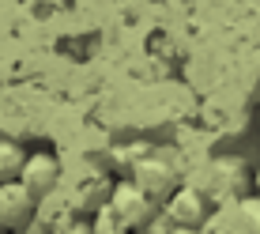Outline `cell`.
Instances as JSON below:
<instances>
[{"mask_svg": "<svg viewBox=\"0 0 260 234\" xmlns=\"http://www.w3.org/2000/svg\"><path fill=\"white\" fill-rule=\"evenodd\" d=\"M106 204H110L113 212L121 215L124 223H128V230H143L151 223V215L158 212V204L151 200L143 189L132 182V178H124V182H117L110 189V196H106Z\"/></svg>", "mask_w": 260, "mask_h": 234, "instance_id": "obj_1", "label": "cell"}, {"mask_svg": "<svg viewBox=\"0 0 260 234\" xmlns=\"http://www.w3.org/2000/svg\"><path fill=\"white\" fill-rule=\"evenodd\" d=\"M208 234H260V200H222L204 223Z\"/></svg>", "mask_w": 260, "mask_h": 234, "instance_id": "obj_2", "label": "cell"}, {"mask_svg": "<svg viewBox=\"0 0 260 234\" xmlns=\"http://www.w3.org/2000/svg\"><path fill=\"white\" fill-rule=\"evenodd\" d=\"M34 208H38V196H34L19 178L0 182V227H4V230L19 234L26 223L34 219Z\"/></svg>", "mask_w": 260, "mask_h": 234, "instance_id": "obj_3", "label": "cell"}, {"mask_svg": "<svg viewBox=\"0 0 260 234\" xmlns=\"http://www.w3.org/2000/svg\"><path fill=\"white\" fill-rule=\"evenodd\" d=\"M158 208H162V215L174 223V227H204L208 215H211L208 196H204L200 189H192V185H177Z\"/></svg>", "mask_w": 260, "mask_h": 234, "instance_id": "obj_4", "label": "cell"}, {"mask_svg": "<svg viewBox=\"0 0 260 234\" xmlns=\"http://www.w3.org/2000/svg\"><path fill=\"white\" fill-rule=\"evenodd\" d=\"M128 178H132V182H136L155 204H162L166 196L177 189V170L170 166L166 159H140V163L132 166Z\"/></svg>", "mask_w": 260, "mask_h": 234, "instance_id": "obj_5", "label": "cell"}, {"mask_svg": "<svg viewBox=\"0 0 260 234\" xmlns=\"http://www.w3.org/2000/svg\"><path fill=\"white\" fill-rule=\"evenodd\" d=\"M19 182L30 189L34 196H49V193H57V185H60V163H57V155H49V151H34V155H26L23 159V170H19Z\"/></svg>", "mask_w": 260, "mask_h": 234, "instance_id": "obj_6", "label": "cell"}, {"mask_svg": "<svg viewBox=\"0 0 260 234\" xmlns=\"http://www.w3.org/2000/svg\"><path fill=\"white\" fill-rule=\"evenodd\" d=\"M23 148L15 140H0V182H8V178H19L23 170Z\"/></svg>", "mask_w": 260, "mask_h": 234, "instance_id": "obj_7", "label": "cell"}, {"mask_svg": "<svg viewBox=\"0 0 260 234\" xmlns=\"http://www.w3.org/2000/svg\"><path fill=\"white\" fill-rule=\"evenodd\" d=\"M91 234H128V223L121 219L110 204L94 208V219H91Z\"/></svg>", "mask_w": 260, "mask_h": 234, "instance_id": "obj_8", "label": "cell"}, {"mask_svg": "<svg viewBox=\"0 0 260 234\" xmlns=\"http://www.w3.org/2000/svg\"><path fill=\"white\" fill-rule=\"evenodd\" d=\"M49 234H91V219H76V215H64V219L57 223V227H53Z\"/></svg>", "mask_w": 260, "mask_h": 234, "instance_id": "obj_9", "label": "cell"}, {"mask_svg": "<svg viewBox=\"0 0 260 234\" xmlns=\"http://www.w3.org/2000/svg\"><path fill=\"white\" fill-rule=\"evenodd\" d=\"M166 234H208L204 227H170Z\"/></svg>", "mask_w": 260, "mask_h": 234, "instance_id": "obj_10", "label": "cell"}, {"mask_svg": "<svg viewBox=\"0 0 260 234\" xmlns=\"http://www.w3.org/2000/svg\"><path fill=\"white\" fill-rule=\"evenodd\" d=\"M0 234H15V230H4V227H0Z\"/></svg>", "mask_w": 260, "mask_h": 234, "instance_id": "obj_11", "label": "cell"}]
</instances>
